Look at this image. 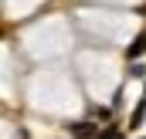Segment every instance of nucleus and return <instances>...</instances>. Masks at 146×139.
<instances>
[{
    "label": "nucleus",
    "mask_w": 146,
    "mask_h": 139,
    "mask_svg": "<svg viewBox=\"0 0 146 139\" xmlns=\"http://www.w3.org/2000/svg\"><path fill=\"white\" fill-rule=\"evenodd\" d=\"M99 139H126V136H122L115 126H109V129H102V136H99Z\"/></svg>",
    "instance_id": "5"
},
{
    "label": "nucleus",
    "mask_w": 146,
    "mask_h": 139,
    "mask_svg": "<svg viewBox=\"0 0 146 139\" xmlns=\"http://www.w3.org/2000/svg\"><path fill=\"white\" fill-rule=\"evenodd\" d=\"M146 54V31L139 37H136V41H133V44H129V51H126V58H143Z\"/></svg>",
    "instance_id": "2"
},
{
    "label": "nucleus",
    "mask_w": 146,
    "mask_h": 139,
    "mask_svg": "<svg viewBox=\"0 0 146 139\" xmlns=\"http://www.w3.org/2000/svg\"><path fill=\"white\" fill-rule=\"evenodd\" d=\"M95 119L106 122V119H109V109H92V112H88V122H95Z\"/></svg>",
    "instance_id": "4"
},
{
    "label": "nucleus",
    "mask_w": 146,
    "mask_h": 139,
    "mask_svg": "<svg viewBox=\"0 0 146 139\" xmlns=\"http://www.w3.org/2000/svg\"><path fill=\"white\" fill-rule=\"evenodd\" d=\"M65 129H68L72 136H78V139H99L102 136V132L95 129V122H88V119H85V122H68Z\"/></svg>",
    "instance_id": "1"
},
{
    "label": "nucleus",
    "mask_w": 146,
    "mask_h": 139,
    "mask_svg": "<svg viewBox=\"0 0 146 139\" xmlns=\"http://www.w3.org/2000/svg\"><path fill=\"white\" fill-rule=\"evenodd\" d=\"M143 119H146V88H143V99H139V105H136V115H133V129H136Z\"/></svg>",
    "instance_id": "3"
}]
</instances>
